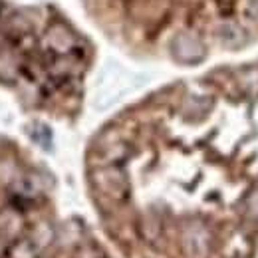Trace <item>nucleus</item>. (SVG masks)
Segmentation results:
<instances>
[{"label": "nucleus", "mask_w": 258, "mask_h": 258, "mask_svg": "<svg viewBox=\"0 0 258 258\" xmlns=\"http://www.w3.org/2000/svg\"><path fill=\"white\" fill-rule=\"evenodd\" d=\"M171 54L181 64H197L205 58V46L203 42L189 32L177 34L171 42Z\"/></svg>", "instance_id": "7ed1b4c3"}, {"label": "nucleus", "mask_w": 258, "mask_h": 258, "mask_svg": "<svg viewBox=\"0 0 258 258\" xmlns=\"http://www.w3.org/2000/svg\"><path fill=\"white\" fill-rule=\"evenodd\" d=\"M246 16L250 20L258 22V0H248V4H246Z\"/></svg>", "instance_id": "9d476101"}, {"label": "nucleus", "mask_w": 258, "mask_h": 258, "mask_svg": "<svg viewBox=\"0 0 258 258\" xmlns=\"http://www.w3.org/2000/svg\"><path fill=\"white\" fill-rule=\"evenodd\" d=\"M219 34H221V42L225 44L226 48H240L246 42V32L238 24H234V22L223 24Z\"/></svg>", "instance_id": "423d86ee"}, {"label": "nucleus", "mask_w": 258, "mask_h": 258, "mask_svg": "<svg viewBox=\"0 0 258 258\" xmlns=\"http://www.w3.org/2000/svg\"><path fill=\"white\" fill-rule=\"evenodd\" d=\"M183 246L193 258H205L211 246V234L203 223H189L183 230Z\"/></svg>", "instance_id": "20e7f679"}, {"label": "nucleus", "mask_w": 258, "mask_h": 258, "mask_svg": "<svg viewBox=\"0 0 258 258\" xmlns=\"http://www.w3.org/2000/svg\"><path fill=\"white\" fill-rule=\"evenodd\" d=\"M50 42H52V48L58 50V52H68V50L74 46V38H72V34L68 32L64 26L52 28V32H50Z\"/></svg>", "instance_id": "0eeeda50"}, {"label": "nucleus", "mask_w": 258, "mask_h": 258, "mask_svg": "<svg viewBox=\"0 0 258 258\" xmlns=\"http://www.w3.org/2000/svg\"><path fill=\"white\" fill-rule=\"evenodd\" d=\"M240 84L246 94H258V70H248L240 76Z\"/></svg>", "instance_id": "6e6552de"}, {"label": "nucleus", "mask_w": 258, "mask_h": 258, "mask_svg": "<svg viewBox=\"0 0 258 258\" xmlns=\"http://www.w3.org/2000/svg\"><path fill=\"white\" fill-rule=\"evenodd\" d=\"M250 250H252L250 240L244 234H240V232L232 234L230 240H228V244H225L226 258H248Z\"/></svg>", "instance_id": "39448f33"}, {"label": "nucleus", "mask_w": 258, "mask_h": 258, "mask_svg": "<svg viewBox=\"0 0 258 258\" xmlns=\"http://www.w3.org/2000/svg\"><path fill=\"white\" fill-rule=\"evenodd\" d=\"M94 183L103 195L111 199H123L127 195V179L125 173L117 167H103L94 173Z\"/></svg>", "instance_id": "f03ea898"}, {"label": "nucleus", "mask_w": 258, "mask_h": 258, "mask_svg": "<svg viewBox=\"0 0 258 258\" xmlns=\"http://www.w3.org/2000/svg\"><path fill=\"white\" fill-rule=\"evenodd\" d=\"M0 252H2V246H0Z\"/></svg>", "instance_id": "9b49d317"}, {"label": "nucleus", "mask_w": 258, "mask_h": 258, "mask_svg": "<svg viewBox=\"0 0 258 258\" xmlns=\"http://www.w3.org/2000/svg\"><path fill=\"white\" fill-rule=\"evenodd\" d=\"M244 209H246V215H248L252 221H258V189H254L252 193L246 197Z\"/></svg>", "instance_id": "1a4fd4ad"}, {"label": "nucleus", "mask_w": 258, "mask_h": 258, "mask_svg": "<svg viewBox=\"0 0 258 258\" xmlns=\"http://www.w3.org/2000/svg\"><path fill=\"white\" fill-rule=\"evenodd\" d=\"M129 82L127 76L121 68L117 66H107L103 68L101 76H99V82H97V90H96V107L97 109H105L109 105H113L119 97L127 92Z\"/></svg>", "instance_id": "f257e3e1"}]
</instances>
